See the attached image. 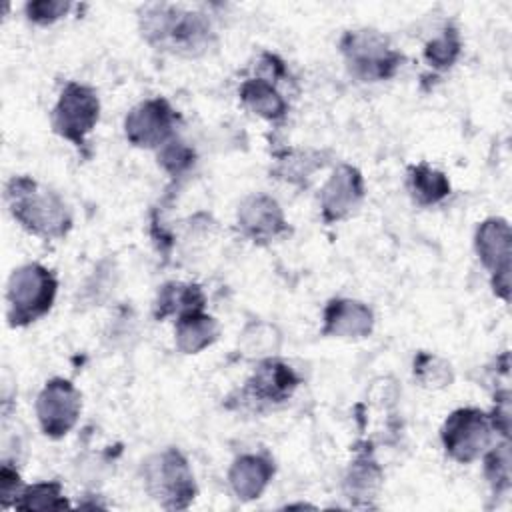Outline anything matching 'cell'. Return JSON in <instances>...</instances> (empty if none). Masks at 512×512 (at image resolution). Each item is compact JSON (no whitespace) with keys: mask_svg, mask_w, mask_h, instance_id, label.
Listing matches in <instances>:
<instances>
[{"mask_svg":"<svg viewBox=\"0 0 512 512\" xmlns=\"http://www.w3.org/2000/svg\"><path fill=\"white\" fill-rule=\"evenodd\" d=\"M140 32L144 40L180 56H200L216 40L210 20L200 12L182 10L172 4H148L140 10Z\"/></svg>","mask_w":512,"mask_h":512,"instance_id":"cell-1","label":"cell"},{"mask_svg":"<svg viewBox=\"0 0 512 512\" xmlns=\"http://www.w3.org/2000/svg\"><path fill=\"white\" fill-rule=\"evenodd\" d=\"M4 200L12 218L34 236L58 240L72 228L66 202L30 176H12L4 188Z\"/></svg>","mask_w":512,"mask_h":512,"instance_id":"cell-2","label":"cell"},{"mask_svg":"<svg viewBox=\"0 0 512 512\" xmlns=\"http://www.w3.org/2000/svg\"><path fill=\"white\" fill-rule=\"evenodd\" d=\"M58 292V280L46 266L32 262L16 268L6 286V320L12 328H24L50 312Z\"/></svg>","mask_w":512,"mask_h":512,"instance_id":"cell-3","label":"cell"},{"mask_svg":"<svg viewBox=\"0 0 512 512\" xmlns=\"http://www.w3.org/2000/svg\"><path fill=\"white\" fill-rule=\"evenodd\" d=\"M144 488L164 510H186L198 486L186 456L178 448H166L142 462Z\"/></svg>","mask_w":512,"mask_h":512,"instance_id":"cell-4","label":"cell"},{"mask_svg":"<svg viewBox=\"0 0 512 512\" xmlns=\"http://www.w3.org/2000/svg\"><path fill=\"white\" fill-rule=\"evenodd\" d=\"M340 52L348 72L360 82L388 80L404 62V56L390 46V40L372 28L344 32Z\"/></svg>","mask_w":512,"mask_h":512,"instance_id":"cell-5","label":"cell"},{"mask_svg":"<svg viewBox=\"0 0 512 512\" xmlns=\"http://www.w3.org/2000/svg\"><path fill=\"white\" fill-rule=\"evenodd\" d=\"M100 118V100L92 86L80 82H68L52 110V130L84 150L86 136L92 132Z\"/></svg>","mask_w":512,"mask_h":512,"instance_id":"cell-6","label":"cell"},{"mask_svg":"<svg viewBox=\"0 0 512 512\" xmlns=\"http://www.w3.org/2000/svg\"><path fill=\"white\" fill-rule=\"evenodd\" d=\"M492 432L494 428L486 412L480 408H458L444 420L440 438L452 460L470 464L486 452L492 442Z\"/></svg>","mask_w":512,"mask_h":512,"instance_id":"cell-7","label":"cell"},{"mask_svg":"<svg viewBox=\"0 0 512 512\" xmlns=\"http://www.w3.org/2000/svg\"><path fill=\"white\" fill-rule=\"evenodd\" d=\"M180 114L170 106L166 98H150L134 106L124 118L126 140L136 148H162L170 142L176 130Z\"/></svg>","mask_w":512,"mask_h":512,"instance_id":"cell-8","label":"cell"},{"mask_svg":"<svg viewBox=\"0 0 512 512\" xmlns=\"http://www.w3.org/2000/svg\"><path fill=\"white\" fill-rule=\"evenodd\" d=\"M82 396L66 378H50L36 398V416L40 430L48 438L66 436L78 422Z\"/></svg>","mask_w":512,"mask_h":512,"instance_id":"cell-9","label":"cell"},{"mask_svg":"<svg viewBox=\"0 0 512 512\" xmlns=\"http://www.w3.org/2000/svg\"><path fill=\"white\" fill-rule=\"evenodd\" d=\"M510 244L512 232L504 218H486L474 236V248L492 274V290L502 300L510 298Z\"/></svg>","mask_w":512,"mask_h":512,"instance_id":"cell-10","label":"cell"},{"mask_svg":"<svg viewBox=\"0 0 512 512\" xmlns=\"http://www.w3.org/2000/svg\"><path fill=\"white\" fill-rule=\"evenodd\" d=\"M364 200V178L352 164H340L320 192V212L326 224L354 214Z\"/></svg>","mask_w":512,"mask_h":512,"instance_id":"cell-11","label":"cell"},{"mask_svg":"<svg viewBox=\"0 0 512 512\" xmlns=\"http://www.w3.org/2000/svg\"><path fill=\"white\" fill-rule=\"evenodd\" d=\"M300 376L282 360L262 358L254 374L246 380L242 398L256 404H280L298 388Z\"/></svg>","mask_w":512,"mask_h":512,"instance_id":"cell-12","label":"cell"},{"mask_svg":"<svg viewBox=\"0 0 512 512\" xmlns=\"http://www.w3.org/2000/svg\"><path fill=\"white\" fill-rule=\"evenodd\" d=\"M236 222L242 234L258 244H266L288 232V222L280 204L266 194L246 196L238 206Z\"/></svg>","mask_w":512,"mask_h":512,"instance_id":"cell-13","label":"cell"},{"mask_svg":"<svg viewBox=\"0 0 512 512\" xmlns=\"http://www.w3.org/2000/svg\"><path fill=\"white\" fill-rule=\"evenodd\" d=\"M322 334L332 338L360 340L374 328V312L360 300L334 298L324 308Z\"/></svg>","mask_w":512,"mask_h":512,"instance_id":"cell-14","label":"cell"},{"mask_svg":"<svg viewBox=\"0 0 512 512\" xmlns=\"http://www.w3.org/2000/svg\"><path fill=\"white\" fill-rule=\"evenodd\" d=\"M272 476H274V460L270 456L242 454L232 462L228 472V482L238 500L250 502L262 496Z\"/></svg>","mask_w":512,"mask_h":512,"instance_id":"cell-15","label":"cell"},{"mask_svg":"<svg viewBox=\"0 0 512 512\" xmlns=\"http://www.w3.org/2000/svg\"><path fill=\"white\" fill-rule=\"evenodd\" d=\"M356 446V456L350 462L346 476H344V492L350 500L360 506H370V500L376 498L382 486V468L372 454V444L364 442Z\"/></svg>","mask_w":512,"mask_h":512,"instance_id":"cell-16","label":"cell"},{"mask_svg":"<svg viewBox=\"0 0 512 512\" xmlns=\"http://www.w3.org/2000/svg\"><path fill=\"white\" fill-rule=\"evenodd\" d=\"M220 334V326L216 318L204 314V310H190L176 318L174 340L176 348L182 354H198L216 342Z\"/></svg>","mask_w":512,"mask_h":512,"instance_id":"cell-17","label":"cell"},{"mask_svg":"<svg viewBox=\"0 0 512 512\" xmlns=\"http://www.w3.org/2000/svg\"><path fill=\"white\" fill-rule=\"evenodd\" d=\"M240 100L266 120H280L288 112V102L268 78H248L240 84Z\"/></svg>","mask_w":512,"mask_h":512,"instance_id":"cell-18","label":"cell"},{"mask_svg":"<svg viewBox=\"0 0 512 512\" xmlns=\"http://www.w3.org/2000/svg\"><path fill=\"white\" fill-rule=\"evenodd\" d=\"M206 298L198 284H184V282H166L156 296L154 302V318L164 320L168 316L176 318L190 310H204Z\"/></svg>","mask_w":512,"mask_h":512,"instance_id":"cell-19","label":"cell"},{"mask_svg":"<svg viewBox=\"0 0 512 512\" xmlns=\"http://www.w3.org/2000/svg\"><path fill=\"white\" fill-rule=\"evenodd\" d=\"M408 190L416 204L432 206L450 194V182L444 172L420 162L408 168Z\"/></svg>","mask_w":512,"mask_h":512,"instance_id":"cell-20","label":"cell"},{"mask_svg":"<svg viewBox=\"0 0 512 512\" xmlns=\"http://www.w3.org/2000/svg\"><path fill=\"white\" fill-rule=\"evenodd\" d=\"M326 156L318 150H288L282 156H278V166L274 168V176L304 184L312 172L326 166Z\"/></svg>","mask_w":512,"mask_h":512,"instance_id":"cell-21","label":"cell"},{"mask_svg":"<svg viewBox=\"0 0 512 512\" xmlns=\"http://www.w3.org/2000/svg\"><path fill=\"white\" fill-rule=\"evenodd\" d=\"M16 510H64L70 502L62 494V484L58 480L36 482L24 486L14 502Z\"/></svg>","mask_w":512,"mask_h":512,"instance_id":"cell-22","label":"cell"},{"mask_svg":"<svg viewBox=\"0 0 512 512\" xmlns=\"http://www.w3.org/2000/svg\"><path fill=\"white\" fill-rule=\"evenodd\" d=\"M280 342L282 338L276 326L266 322H252L244 328L238 346L248 358H270L280 348Z\"/></svg>","mask_w":512,"mask_h":512,"instance_id":"cell-23","label":"cell"},{"mask_svg":"<svg viewBox=\"0 0 512 512\" xmlns=\"http://www.w3.org/2000/svg\"><path fill=\"white\" fill-rule=\"evenodd\" d=\"M462 52V40H460V32L454 24H448L440 36H436L434 40L426 42L424 48V58L428 60V64L436 70H448L454 66V62L458 60Z\"/></svg>","mask_w":512,"mask_h":512,"instance_id":"cell-24","label":"cell"},{"mask_svg":"<svg viewBox=\"0 0 512 512\" xmlns=\"http://www.w3.org/2000/svg\"><path fill=\"white\" fill-rule=\"evenodd\" d=\"M414 378L424 388H446L452 384L454 372L444 358L430 352H418L414 356Z\"/></svg>","mask_w":512,"mask_h":512,"instance_id":"cell-25","label":"cell"},{"mask_svg":"<svg viewBox=\"0 0 512 512\" xmlns=\"http://www.w3.org/2000/svg\"><path fill=\"white\" fill-rule=\"evenodd\" d=\"M484 474L494 494H506L510 490V442L504 438L492 446L484 456Z\"/></svg>","mask_w":512,"mask_h":512,"instance_id":"cell-26","label":"cell"},{"mask_svg":"<svg viewBox=\"0 0 512 512\" xmlns=\"http://www.w3.org/2000/svg\"><path fill=\"white\" fill-rule=\"evenodd\" d=\"M196 160V154L194 150L184 144L182 140L178 138H172L170 142H166L160 150H158V164L172 176V178H178L182 174H186L192 164Z\"/></svg>","mask_w":512,"mask_h":512,"instance_id":"cell-27","label":"cell"},{"mask_svg":"<svg viewBox=\"0 0 512 512\" xmlns=\"http://www.w3.org/2000/svg\"><path fill=\"white\" fill-rule=\"evenodd\" d=\"M72 4L68 0H30L24 6L26 18L34 24L40 26H48L54 24L56 20H60L62 16H66L70 12Z\"/></svg>","mask_w":512,"mask_h":512,"instance_id":"cell-28","label":"cell"},{"mask_svg":"<svg viewBox=\"0 0 512 512\" xmlns=\"http://www.w3.org/2000/svg\"><path fill=\"white\" fill-rule=\"evenodd\" d=\"M22 480L20 474L16 472V468H12L8 462L2 464L0 468V502L4 508H8L10 504L14 506L18 494L22 492Z\"/></svg>","mask_w":512,"mask_h":512,"instance_id":"cell-29","label":"cell"},{"mask_svg":"<svg viewBox=\"0 0 512 512\" xmlns=\"http://www.w3.org/2000/svg\"><path fill=\"white\" fill-rule=\"evenodd\" d=\"M496 404L494 410L488 414L490 424L496 432L502 434V438L510 436V392L508 390H500L496 392Z\"/></svg>","mask_w":512,"mask_h":512,"instance_id":"cell-30","label":"cell"}]
</instances>
